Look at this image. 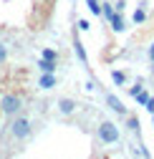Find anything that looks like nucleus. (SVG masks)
<instances>
[{
  "label": "nucleus",
  "mask_w": 154,
  "mask_h": 159,
  "mask_svg": "<svg viewBox=\"0 0 154 159\" xmlns=\"http://www.w3.org/2000/svg\"><path fill=\"white\" fill-rule=\"evenodd\" d=\"M38 68L43 73H56V61H48V58H41L38 61Z\"/></svg>",
  "instance_id": "8"
},
{
  "label": "nucleus",
  "mask_w": 154,
  "mask_h": 159,
  "mask_svg": "<svg viewBox=\"0 0 154 159\" xmlns=\"http://www.w3.org/2000/svg\"><path fill=\"white\" fill-rule=\"evenodd\" d=\"M134 98H137V104H142V106H144V104L149 101V93H147V91H139V93L134 96Z\"/></svg>",
  "instance_id": "14"
},
{
  "label": "nucleus",
  "mask_w": 154,
  "mask_h": 159,
  "mask_svg": "<svg viewBox=\"0 0 154 159\" xmlns=\"http://www.w3.org/2000/svg\"><path fill=\"white\" fill-rule=\"evenodd\" d=\"M144 20H147V10L137 8V10H134V23H144Z\"/></svg>",
  "instance_id": "11"
},
{
  "label": "nucleus",
  "mask_w": 154,
  "mask_h": 159,
  "mask_svg": "<svg viewBox=\"0 0 154 159\" xmlns=\"http://www.w3.org/2000/svg\"><path fill=\"white\" fill-rule=\"evenodd\" d=\"M139 91H142V84H139V86H131V89H129V93H131V96H137Z\"/></svg>",
  "instance_id": "20"
},
{
  "label": "nucleus",
  "mask_w": 154,
  "mask_h": 159,
  "mask_svg": "<svg viewBox=\"0 0 154 159\" xmlns=\"http://www.w3.org/2000/svg\"><path fill=\"white\" fill-rule=\"evenodd\" d=\"M86 5H88V10L93 15H101V3H99V0H86Z\"/></svg>",
  "instance_id": "10"
},
{
  "label": "nucleus",
  "mask_w": 154,
  "mask_h": 159,
  "mask_svg": "<svg viewBox=\"0 0 154 159\" xmlns=\"http://www.w3.org/2000/svg\"><path fill=\"white\" fill-rule=\"evenodd\" d=\"M10 134H13L15 139H28V134H30V121H28V119H15V121L10 124Z\"/></svg>",
  "instance_id": "3"
},
{
  "label": "nucleus",
  "mask_w": 154,
  "mask_h": 159,
  "mask_svg": "<svg viewBox=\"0 0 154 159\" xmlns=\"http://www.w3.org/2000/svg\"><path fill=\"white\" fill-rule=\"evenodd\" d=\"M73 51H76V56H79V61H81V63H88V56H86V48H84V43L79 41V38H73Z\"/></svg>",
  "instance_id": "5"
},
{
  "label": "nucleus",
  "mask_w": 154,
  "mask_h": 159,
  "mask_svg": "<svg viewBox=\"0 0 154 159\" xmlns=\"http://www.w3.org/2000/svg\"><path fill=\"white\" fill-rule=\"evenodd\" d=\"M144 106H147V111H149V114H154V98H152V96H149V101H147Z\"/></svg>",
  "instance_id": "18"
},
{
  "label": "nucleus",
  "mask_w": 154,
  "mask_h": 159,
  "mask_svg": "<svg viewBox=\"0 0 154 159\" xmlns=\"http://www.w3.org/2000/svg\"><path fill=\"white\" fill-rule=\"evenodd\" d=\"M43 58H48V61H56V58H58V53H56L53 48H46V51H43Z\"/></svg>",
  "instance_id": "15"
},
{
  "label": "nucleus",
  "mask_w": 154,
  "mask_h": 159,
  "mask_svg": "<svg viewBox=\"0 0 154 159\" xmlns=\"http://www.w3.org/2000/svg\"><path fill=\"white\" fill-rule=\"evenodd\" d=\"M38 86L41 89H53L56 86V73H43L41 81H38Z\"/></svg>",
  "instance_id": "6"
},
{
  "label": "nucleus",
  "mask_w": 154,
  "mask_h": 159,
  "mask_svg": "<svg viewBox=\"0 0 154 159\" xmlns=\"http://www.w3.org/2000/svg\"><path fill=\"white\" fill-rule=\"evenodd\" d=\"M152 71H154V66H152Z\"/></svg>",
  "instance_id": "23"
},
{
  "label": "nucleus",
  "mask_w": 154,
  "mask_h": 159,
  "mask_svg": "<svg viewBox=\"0 0 154 159\" xmlns=\"http://www.w3.org/2000/svg\"><path fill=\"white\" fill-rule=\"evenodd\" d=\"M129 129L131 131H139V119L137 116H129Z\"/></svg>",
  "instance_id": "16"
},
{
  "label": "nucleus",
  "mask_w": 154,
  "mask_h": 159,
  "mask_svg": "<svg viewBox=\"0 0 154 159\" xmlns=\"http://www.w3.org/2000/svg\"><path fill=\"white\" fill-rule=\"evenodd\" d=\"M106 104H109V109H111V111H116V114L126 116V106H124V104H121V101H119V98L114 96V93H109V96H106Z\"/></svg>",
  "instance_id": "4"
},
{
  "label": "nucleus",
  "mask_w": 154,
  "mask_h": 159,
  "mask_svg": "<svg viewBox=\"0 0 154 159\" xmlns=\"http://www.w3.org/2000/svg\"><path fill=\"white\" fill-rule=\"evenodd\" d=\"M114 13H116V10H114V5H111V3H104V5H101V15L106 18V20H109Z\"/></svg>",
  "instance_id": "12"
},
{
  "label": "nucleus",
  "mask_w": 154,
  "mask_h": 159,
  "mask_svg": "<svg viewBox=\"0 0 154 159\" xmlns=\"http://www.w3.org/2000/svg\"><path fill=\"white\" fill-rule=\"evenodd\" d=\"M111 78H114V84H119V86H121V84H126V76H124L121 71H114V73H111Z\"/></svg>",
  "instance_id": "13"
},
{
  "label": "nucleus",
  "mask_w": 154,
  "mask_h": 159,
  "mask_svg": "<svg viewBox=\"0 0 154 159\" xmlns=\"http://www.w3.org/2000/svg\"><path fill=\"white\" fill-rule=\"evenodd\" d=\"M41 3H46V5H51V3H56V0H41Z\"/></svg>",
  "instance_id": "22"
},
{
  "label": "nucleus",
  "mask_w": 154,
  "mask_h": 159,
  "mask_svg": "<svg viewBox=\"0 0 154 159\" xmlns=\"http://www.w3.org/2000/svg\"><path fill=\"white\" fill-rule=\"evenodd\" d=\"M109 20H111V28L114 30H116V33H121L126 25H124V18H121V13H114L111 18H109Z\"/></svg>",
  "instance_id": "7"
},
{
  "label": "nucleus",
  "mask_w": 154,
  "mask_h": 159,
  "mask_svg": "<svg viewBox=\"0 0 154 159\" xmlns=\"http://www.w3.org/2000/svg\"><path fill=\"white\" fill-rule=\"evenodd\" d=\"M20 109H23V96L20 93H5L3 98H0V111H3L5 116L20 114Z\"/></svg>",
  "instance_id": "1"
},
{
  "label": "nucleus",
  "mask_w": 154,
  "mask_h": 159,
  "mask_svg": "<svg viewBox=\"0 0 154 159\" xmlns=\"http://www.w3.org/2000/svg\"><path fill=\"white\" fill-rule=\"evenodd\" d=\"M149 58L154 61V43H152V48H149Z\"/></svg>",
  "instance_id": "21"
},
{
  "label": "nucleus",
  "mask_w": 154,
  "mask_h": 159,
  "mask_svg": "<svg viewBox=\"0 0 154 159\" xmlns=\"http://www.w3.org/2000/svg\"><path fill=\"white\" fill-rule=\"evenodd\" d=\"M152 116H154V114H152Z\"/></svg>",
  "instance_id": "24"
},
{
  "label": "nucleus",
  "mask_w": 154,
  "mask_h": 159,
  "mask_svg": "<svg viewBox=\"0 0 154 159\" xmlns=\"http://www.w3.org/2000/svg\"><path fill=\"white\" fill-rule=\"evenodd\" d=\"M99 139H101L104 144H116V142H119V129H116V124L104 121V124L99 126Z\"/></svg>",
  "instance_id": "2"
},
{
  "label": "nucleus",
  "mask_w": 154,
  "mask_h": 159,
  "mask_svg": "<svg viewBox=\"0 0 154 159\" xmlns=\"http://www.w3.org/2000/svg\"><path fill=\"white\" fill-rule=\"evenodd\" d=\"M5 58H8V46L0 43V63H5Z\"/></svg>",
  "instance_id": "17"
},
{
  "label": "nucleus",
  "mask_w": 154,
  "mask_h": 159,
  "mask_svg": "<svg viewBox=\"0 0 154 159\" xmlns=\"http://www.w3.org/2000/svg\"><path fill=\"white\" fill-rule=\"evenodd\" d=\"M58 109H61V114H73V111H76V104L71 101V98H61V101H58Z\"/></svg>",
  "instance_id": "9"
},
{
  "label": "nucleus",
  "mask_w": 154,
  "mask_h": 159,
  "mask_svg": "<svg viewBox=\"0 0 154 159\" xmlns=\"http://www.w3.org/2000/svg\"><path fill=\"white\" fill-rule=\"evenodd\" d=\"M88 28H91V25H88V20H79V30H84V33H86Z\"/></svg>",
  "instance_id": "19"
}]
</instances>
